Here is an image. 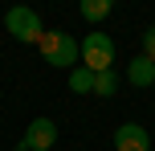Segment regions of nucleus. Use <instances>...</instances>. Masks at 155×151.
I'll use <instances>...</instances> for the list:
<instances>
[{
    "mask_svg": "<svg viewBox=\"0 0 155 151\" xmlns=\"http://www.w3.org/2000/svg\"><path fill=\"white\" fill-rule=\"evenodd\" d=\"M37 49H41V57H45L49 65H57V70H74L78 57H82V45H78L70 33H61V29H53V33L45 29V37H41Z\"/></svg>",
    "mask_w": 155,
    "mask_h": 151,
    "instance_id": "nucleus-1",
    "label": "nucleus"
},
{
    "mask_svg": "<svg viewBox=\"0 0 155 151\" xmlns=\"http://www.w3.org/2000/svg\"><path fill=\"white\" fill-rule=\"evenodd\" d=\"M4 29H8V37L25 41V45H41V37H45V25H41V16L33 12V8H25V4L4 12Z\"/></svg>",
    "mask_w": 155,
    "mask_h": 151,
    "instance_id": "nucleus-2",
    "label": "nucleus"
},
{
    "mask_svg": "<svg viewBox=\"0 0 155 151\" xmlns=\"http://www.w3.org/2000/svg\"><path fill=\"white\" fill-rule=\"evenodd\" d=\"M82 65L90 74H106L110 65H114V41H110L106 33H86V41H82Z\"/></svg>",
    "mask_w": 155,
    "mask_h": 151,
    "instance_id": "nucleus-3",
    "label": "nucleus"
},
{
    "mask_svg": "<svg viewBox=\"0 0 155 151\" xmlns=\"http://www.w3.org/2000/svg\"><path fill=\"white\" fill-rule=\"evenodd\" d=\"M25 147L29 151H49L57 147V123L53 119H33L25 127Z\"/></svg>",
    "mask_w": 155,
    "mask_h": 151,
    "instance_id": "nucleus-4",
    "label": "nucleus"
},
{
    "mask_svg": "<svg viewBox=\"0 0 155 151\" xmlns=\"http://www.w3.org/2000/svg\"><path fill=\"white\" fill-rule=\"evenodd\" d=\"M114 151H151V135L139 123H123L114 131Z\"/></svg>",
    "mask_w": 155,
    "mask_h": 151,
    "instance_id": "nucleus-5",
    "label": "nucleus"
},
{
    "mask_svg": "<svg viewBox=\"0 0 155 151\" xmlns=\"http://www.w3.org/2000/svg\"><path fill=\"white\" fill-rule=\"evenodd\" d=\"M127 82H131V86H155V61L151 57H131V61H127Z\"/></svg>",
    "mask_w": 155,
    "mask_h": 151,
    "instance_id": "nucleus-6",
    "label": "nucleus"
},
{
    "mask_svg": "<svg viewBox=\"0 0 155 151\" xmlns=\"http://www.w3.org/2000/svg\"><path fill=\"white\" fill-rule=\"evenodd\" d=\"M65 82H70V90H74V94H94V74L86 70V65H74Z\"/></svg>",
    "mask_w": 155,
    "mask_h": 151,
    "instance_id": "nucleus-7",
    "label": "nucleus"
},
{
    "mask_svg": "<svg viewBox=\"0 0 155 151\" xmlns=\"http://www.w3.org/2000/svg\"><path fill=\"white\" fill-rule=\"evenodd\" d=\"M110 8H114L110 0H82V4H78V12H82L86 21H106Z\"/></svg>",
    "mask_w": 155,
    "mask_h": 151,
    "instance_id": "nucleus-8",
    "label": "nucleus"
},
{
    "mask_svg": "<svg viewBox=\"0 0 155 151\" xmlns=\"http://www.w3.org/2000/svg\"><path fill=\"white\" fill-rule=\"evenodd\" d=\"M94 94H98V98H114V94H118V78H114V70L94 74Z\"/></svg>",
    "mask_w": 155,
    "mask_h": 151,
    "instance_id": "nucleus-9",
    "label": "nucleus"
},
{
    "mask_svg": "<svg viewBox=\"0 0 155 151\" xmlns=\"http://www.w3.org/2000/svg\"><path fill=\"white\" fill-rule=\"evenodd\" d=\"M143 57H151V61H155V25L143 33Z\"/></svg>",
    "mask_w": 155,
    "mask_h": 151,
    "instance_id": "nucleus-10",
    "label": "nucleus"
},
{
    "mask_svg": "<svg viewBox=\"0 0 155 151\" xmlns=\"http://www.w3.org/2000/svg\"><path fill=\"white\" fill-rule=\"evenodd\" d=\"M12 151H29V147H25V143H16V147H12Z\"/></svg>",
    "mask_w": 155,
    "mask_h": 151,
    "instance_id": "nucleus-11",
    "label": "nucleus"
}]
</instances>
